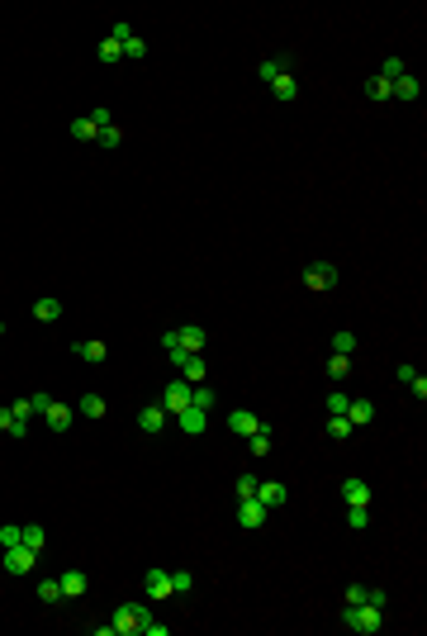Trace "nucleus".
Masks as SVG:
<instances>
[{"label":"nucleus","mask_w":427,"mask_h":636,"mask_svg":"<svg viewBox=\"0 0 427 636\" xmlns=\"http://www.w3.org/2000/svg\"><path fill=\"white\" fill-rule=\"evenodd\" d=\"M361 90H366V100H380V105H385V100H394V86H389L385 77H366V86H361Z\"/></svg>","instance_id":"16"},{"label":"nucleus","mask_w":427,"mask_h":636,"mask_svg":"<svg viewBox=\"0 0 427 636\" xmlns=\"http://www.w3.org/2000/svg\"><path fill=\"white\" fill-rule=\"evenodd\" d=\"M342 499H347V508L351 504H361V508H371V484H366V479H342Z\"/></svg>","instance_id":"10"},{"label":"nucleus","mask_w":427,"mask_h":636,"mask_svg":"<svg viewBox=\"0 0 427 636\" xmlns=\"http://www.w3.org/2000/svg\"><path fill=\"white\" fill-rule=\"evenodd\" d=\"M347 371H351V356H337V351H332V356H328V375H332V380H342Z\"/></svg>","instance_id":"33"},{"label":"nucleus","mask_w":427,"mask_h":636,"mask_svg":"<svg viewBox=\"0 0 427 636\" xmlns=\"http://www.w3.org/2000/svg\"><path fill=\"white\" fill-rule=\"evenodd\" d=\"M33 560H38V551H29L24 541H19V546H5L0 565H5V575H29V570H33Z\"/></svg>","instance_id":"4"},{"label":"nucleus","mask_w":427,"mask_h":636,"mask_svg":"<svg viewBox=\"0 0 427 636\" xmlns=\"http://www.w3.org/2000/svg\"><path fill=\"white\" fill-rule=\"evenodd\" d=\"M10 413H15V418H33V404H29V399H15Z\"/></svg>","instance_id":"43"},{"label":"nucleus","mask_w":427,"mask_h":636,"mask_svg":"<svg viewBox=\"0 0 427 636\" xmlns=\"http://www.w3.org/2000/svg\"><path fill=\"white\" fill-rule=\"evenodd\" d=\"M62 598V580H38V603H57Z\"/></svg>","instance_id":"30"},{"label":"nucleus","mask_w":427,"mask_h":636,"mask_svg":"<svg viewBox=\"0 0 427 636\" xmlns=\"http://www.w3.org/2000/svg\"><path fill=\"white\" fill-rule=\"evenodd\" d=\"M408 390H413L418 399H427V375H413V380H408Z\"/></svg>","instance_id":"45"},{"label":"nucleus","mask_w":427,"mask_h":636,"mask_svg":"<svg viewBox=\"0 0 427 636\" xmlns=\"http://www.w3.org/2000/svg\"><path fill=\"white\" fill-rule=\"evenodd\" d=\"M176 371H181V380H186V385H204V375H209V366H204V356H200V351H190L186 361L176 366Z\"/></svg>","instance_id":"8"},{"label":"nucleus","mask_w":427,"mask_h":636,"mask_svg":"<svg viewBox=\"0 0 427 636\" xmlns=\"http://www.w3.org/2000/svg\"><path fill=\"white\" fill-rule=\"evenodd\" d=\"M257 499H261L266 508H280L285 499H290V489H285V484H257Z\"/></svg>","instance_id":"21"},{"label":"nucleus","mask_w":427,"mask_h":636,"mask_svg":"<svg viewBox=\"0 0 427 636\" xmlns=\"http://www.w3.org/2000/svg\"><path fill=\"white\" fill-rule=\"evenodd\" d=\"M152 612H147V603H124V608L114 612V636H143V622H147Z\"/></svg>","instance_id":"2"},{"label":"nucleus","mask_w":427,"mask_h":636,"mask_svg":"<svg viewBox=\"0 0 427 636\" xmlns=\"http://www.w3.org/2000/svg\"><path fill=\"white\" fill-rule=\"evenodd\" d=\"M72 138H81V143H95V138H100V129L90 124V114H86V119H72Z\"/></svg>","instance_id":"27"},{"label":"nucleus","mask_w":427,"mask_h":636,"mask_svg":"<svg viewBox=\"0 0 427 636\" xmlns=\"http://www.w3.org/2000/svg\"><path fill=\"white\" fill-rule=\"evenodd\" d=\"M90 124H95V129H109V124H114V114H109L105 105H95V109H90Z\"/></svg>","instance_id":"39"},{"label":"nucleus","mask_w":427,"mask_h":636,"mask_svg":"<svg viewBox=\"0 0 427 636\" xmlns=\"http://www.w3.org/2000/svg\"><path fill=\"white\" fill-rule=\"evenodd\" d=\"M271 95H275V100H294V95H299V81H294L290 72H280V77L271 81Z\"/></svg>","instance_id":"22"},{"label":"nucleus","mask_w":427,"mask_h":636,"mask_svg":"<svg viewBox=\"0 0 427 636\" xmlns=\"http://www.w3.org/2000/svg\"><path fill=\"white\" fill-rule=\"evenodd\" d=\"M72 418H76V413H72V404H48V408H43V423L53 427V432H67V427H72Z\"/></svg>","instance_id":"9"},{"label":"nucleus","mask_w":427,"mask_h":636,"mask_svg":"<svg viewBox=\"0 0 427 636\" xmlns=\"http://www.w3.org/2000/svg\"><path fill=\"white\" fill-rule=\"evenodd\" d=\"M76 408H81V418H105V399L100 395H81Z\"/></svg>","instance_id":"25"},{"label":"nucleus","mask_w":427,"mask_h":636,"mask_svg":"<svg viewBox=\"0 0 427 636\" xmlns=\"http://www.w3.org/2000/svg\"><path fill=\"white\" fill-rule=\"evenodd\" d=\"M161 408H166L171 418H176L181 408H190V385H186V380H171V385L161 390Z\"/></svg>","instance_id":"5"},{"label":"nucleus","mask_w":427,"mask_h":636,"mask_svg":"<svg viewBox=\"0 0 427 636\" xmlns=\"http://www.w3.org/2000/svg\"><path fill=\"white\" fill-rule=\"evenodd\" d=\"M33 318H38V323H57V318H62V299H53V294H48V299H33Z\"/></svg>","instance_id":"17"},{"label":"nucleus","mask_w":427,"mask_h":636,"mask_svg":"<svg viewBox=\"0 0 427 636\" xmlns=\"http://www.w3.org/2000/svg\"><path fill=\"white\" fill-rule=\"evenodd\" d=\"M280 72H290V67H285V62H280V57H266V62H261V67H257V77L266 81V86H271V81H275V77H280Z\"/></svg>","instance_id":"29"},{"label":"nucleus","mask_w":427,"mask_h":636,"mask_svg":"<svg viewBox=\"0 0 427 636\" xmlns=\"http://www.w3.org/2000/svg\"><path fill=\"white\" fill-rule=\"evenodd\" d=\"M24 546L29 551H43V546H48V532L38 527V523H24Z\"/></svg>","instance_id":"26"},{"label":"nucleus","mask_w":427,"mask_h":636,"mask_svg":"<svg viewBox=\"0 0 427 636\" xmlns=\"http://www.w3.org/2000/svg\"><path fill=\"white\" fill-rule=\"evenodd\" d=\"M371 418H375V404H371V399H351V404H347V423H351V427H366Z\"/></svg>","instance_id":"15"},{"label":"nucleus","mask_w":427,"mask_h":636,"mask_svg":"<svg viewBox=\"0 0 427 636\" xmlns=\"http://www.w3.org/2000/svg\"><path fill=\"white\" fill-rule=\"evenodd\" d=\"M0 337H5V323H0Z\"/></svg>","instance_id":"49"},{"label":"nucleus","mask_w":427,"mask_h":636,"mask_svg":"<svg viewBox=\"0 0 427 636\" xmlns=\"http://www.w3.org/2000/svg\"><path fill=\"white\" fill-rule=\"evenodd\" d=\"M176 342L186 347V351H204V342H209V333H204L200 323H186V328H176Z\"/></svg>","instance_id":"11"},{"label":"nucleus","mask_w":427,"mask_h":636,"mask_svg":"<svg viewBox=\"0 0 427 636\" xmlns=\"http://www.w3.org/2000/svg\"><path fill=\"white\" fill-rule=\"evenodd\" d=\"M380 612L385 608H375V603H342V627L371 636V632H380Z\"/></svg>","instance_id":"1"},{"label":"nucleus","mask_w":427,"mask_h":636,"mask_svg":"<svg viewBox=\"0 0 427 636\" xmlns=\"http://www.w3.org/2000/svg\"><path fill=\"white\" fill-rule=\"evenodd\" d=\"M347 523H351V527H356V532H361V527H366V523H371V513H366V508H361V504H351V508H347Z\"/></svg>","instance_id":"37"},{"label":"nucleus","mask_w":427,"mask_h":636,"mask_svg":"<svg viewBox=\"0 0 427 636\" xmlns=\"http://www.w3.org/2000/svg\"><path fill=\"white\" fill-rule=\"evenodd\" d=\"M347 603H366V584H347Z\"/></svg>","instance_id":"44"},{"label":"nucleus","mask_w":427,"mask_h":636,"mask_svg":"<svg viewBox=\"0 0 427 636\" xmlns=\"http://www.w3.org/2000/svg\"><path fill=\"white\" fill-rule=\"evenodd\" d=\"M337 280H342V271H337V266L332 262H314V266H304V290H332V285H337Z\"/></svg>","instance_id":"3"},{"label":"nucleus","mask_w":427,"mask_h":636,"mask_svg":"<svg viewBox=\"0 0 427 636\" xmlns=\"http://www.w3.org/2000/svg\"><path fill=\"white\" fill-rule=\"evenodd\" d=\"M100 62H119V57H124V43H119V38H100Z\"/></svg>","instance_id":"31"},{"label":"nucleus","mask_w":427,"mask_h":636,"mask_svg":"<svg viewBox=\"0 0 427 636\" xmlns=\"http://www.w3.org/2000/svg\"><path fill=\"white\" fill-rule=\"evenodd\" d=\"M261 427V418L252 413V408H238V413H228V432H238V437H252Z\"/></svg>","instance_id":"13"},{"label":"nucleus","mask_w":427,"mask_h":636,"mask_svg":"<svg viewBox=\"0 0 427 636\" xmlns=\"http://www.w3.org/2000/svg\"><path fill=\"white\" fill-rule=\"evenodd\" d=\"M15 427V413H10V404H0V432H10Z\"/></svg>","instance_id":"47"},{"label":"nucleus","mask_w":427,"mask_h":636,"mask_svg":"<svg viewBox=\"0 0 427 636\" xmlns=\"http://www.w3.org/2000/svg\"><path fill=\"white\" fill-rule=\"evenodd\" d=\"M171 632V627H166V622H157V617H147V622H143V636H166Z\"/></svg>","instance_id":"42"},{"label":"nucleus","mask_w":427,"mask_h":636,"mask_svg":"<svg viewBox=\"0 0 427 636\" xmlns=\"http://www.w3.org/2000/svg\"><path fill=\"white\" fill-rule=\"evenodd\" d=\"M143 589H147V598L157 603V598H171V570H147V580H143Z\"/></svg>","instance_id":"7"},{"label":"nucleus","mask_w":427,"mask_h":636,"mask_svg":"<svg viewBox=\"0 0 427 636\" xmlns=\"http://www.w3.org/2000/svg\"><path fill=\"white\" fill-rule=\"evenodd\" d=\"M351 395H328V413H347Z\"/></svg>","instance_id":"41"},{"label":"nucleus","mask_w":427,"mask_h":636,"mask_svg":"<svg viewBox=\"0 0 427 636\" xmlns=\"http://www.w3.org/2000/svg\"><path fill=\"white\" fill-rule=\"evenodd\" d=\"M176 423H181V432H190V437H195V432H204V427H209V413L190 404V408H181V413H176Z\"/></svg>","instance_id":"12"},{"label":"nucleus","mask_w":427,"mask_h":636,"mask_svg":"<svg viewBox=\"0 0 427 636\" xmlns=\"http://www.w3.org/2000/svg\"><path fill=\"white\" fill-rule=\"evenodd\" d=\"M190 570H171V594H190Z\"/></svg>","instance_id":"35"},{"label":"nucleus","mask_w":427,"mask_h":636,"mask_svg":"<svg viewBox=\"0 0 427 636\" xmlns=\"http://www.w3.org/2000/svg\"><path fill=\"white\" fill-rule=\"evenodd\" d=\"M238 523H242L247 532H257L261 523H266V504H261L257 494H252V499H238Z\"/></svg>","instance_id":"6"},{"label":"nucleus","mask_w":427,"mask_h":636,"mask_svg":"<svg viewBox=\"0 0 427 636\" xmlns=\"http://www.w3.org/2000/svg\"><path fill=\"white\" fill-rule=\"evenodd\" d=\"M95 143H100V148H119V143H124V129H119V124H109V129H100V138H95Z\"/></svg>","instance_id":"34"},{"label":"nucleus","mask_w":427,"mask_h":636,"mask_svg":"<svg viewBox=\"0 0 427 636\" xmlns=\"http://www.w3.org/2000/svg\"><path fill=\"white\" fill-rule=\"evenodd\" d=\"M418 95H423V86H418V77H408V72H403V77L394 81V100H418Z\"/></svg>","instance_id":"23"},{"label":"nucleus","mask_w":427,"mask_h":636,"mask_svg":"<svg viewBox=\"0 0 427 636\" xmlns=\"http://www.w3.org/2000/svg\"><path fill=\"white\" fill-rule=\"evenodd\" d=\"M166 418H171V413H166L161 404H147V408L138 413V427H143V432H161V427H166Z\"/></svg>","instance_id":"14"},{"label":"nucleus","mask_w":427,"mask_h":636,"mask_svg":"<svg viewBox=\"0 0 427 636\" xmlns=\"http://www.w3.org/2000/svg\"><path fill=\"white\" fill-rule=\"evenodd\" d=\"M257 484H261L257 475H242V479H238V499H252V494H257Z\"/></svg>","instance_id":"40"},{"label":"nucleus","mask_w":427,"mask_h":636,"mask_svg":"<svg viewBox=\"0 0 427 636\" xmlns=\"http://www.w3.org/2000/svg\"><path fill=\"white\" fill-rule=\"evenodd\" d=\"M366 603H375V608H385V589H371V584H366Z\"/></svg>","instance_id":"46"},{"label":"nucleus","mask_w":427,"mask_h":636,"mask_svg":"<svg viewBox=\"0 0 427 636\" xmlns=\"http://www.w3.org/2000/svg\"><path fill=\"white\" fill-rule=\"evenodd\" d=\"M323 432H328L332 442H347V437L356 432V427L347 423V413H328V427H323Z\"/></svg>","instance_id":"20"},{"label":"nucleus","mask_w":427,"mask_h":636,"mask_svg":"<svg viewBox=\"0 0 427 636\" xmlns=\"http://www.w3.org/2000/svg\"><path fill=\"white\" fill-rule=\"evenodd\" d=\"M72 356H81V361H90V366H100L109 351H105V342H72Z\"/></svg>","instance_id":"18"},{"label":"nucleus","mask_w":427,"mask_h":636,"mask_svg":"<svg viewBox=\"0 0 427 636\" xmlns=\"http://www.w3.org/2000/svg\"><path fill=\"white\" fill-rule=\"evenodd\" d=\"M124 57H147V43H143V38H124Z\"/></svg>","instance_id":"38"},{"label":"nucleus","mask_w":427,"mask_h":636,"mask_svg":"<svg viewBox=\"0 0 427 636\" xmlns=\"http://www.w3.org/2000/svg\"><path fill=\"white\" fill-rule=\"evenodd\" d=\"M19 541H24V527H0V551H5V546H19Z\"/></svg>","instance_id":"36"},{"label":"nucleus","mask_w":427,"mask_h":636,"mask_svg":"<svg viewBox=\"0 0 427 636\" xmlns=\"http://www.w3.org/2000/svg\"><path fill=\"white\" fill-rule=\"evenodd\" d=\"M332 351H337V356H351V351H356V337H351L347 328H342V333H332Z\"/></svg>","instance_id":"32"},{"label":"nucleus","mask_w":427,"mask_h":636,"mask_svg":"<svg viewBox=\"0 0 427 636\" xmlns=\"http://www.w3.org/2000/svg\"><path fill=\"white\" fill-rule=\"evenodd\" d=\"M29 404H33V413H43V408L53 404V395H29Z\"/></svg>","instance_id":"48"},{"label":"nucleus","mask_w":427,"mask_h":636,"mask_svg":"<svg viewBox=\"0 0 427 636\" xmlns=\"http://www.w3.org/2000/svg\"><path fill=\"white\" fill-rule=\"evenodd\" d=\"M403 72H408V67H403V57H385V67H380V72H375V77H385V81H389V86H394V81H399Z\"/></svg>","instance_id":"28"},{"label":"nucleus","mask_w":427,"mask_h":636,"mask_svg":"<svg viewBox=\"0 0 427 636\" xmlns=\"http://www.w3.org/2000/svg\"><path fill=\"white\" fill-rule=\"evenodd\" d=\"M86 589H90V580H86L81 570H67V575H62V598H81Z\"/></svg>","instance_id":"19"},{"label":"nucleus","mask_w":427,"mask_h":636,"mask_svg":"<svg viewBox=\"0 0 427 636\" xmlns=\"http://www.w3.org/2000/svg\"><path fill=\"white\" fill-rule=\"evenodd\" d=\"M190 404H195V408H204V413H209L214 404H218V395H214L209 385H190Z\"/></svg>","instance_id":"24"}]
</instances>
